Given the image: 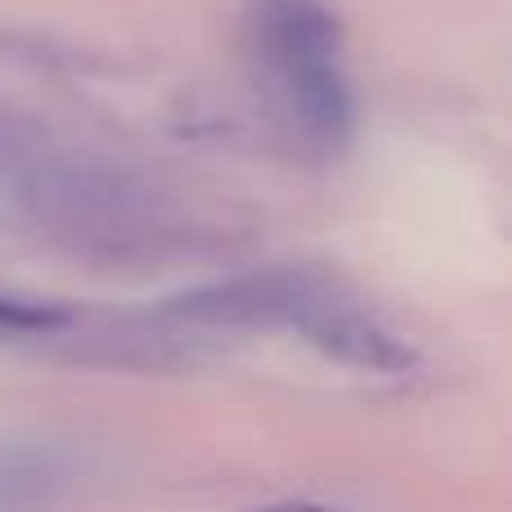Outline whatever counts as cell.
<instances>
[{"label":"cell","instance_id":"obj_1","mask_svg":"<svg viewBox=\"0 0 512 512\" xmlns=\"http://www.w3.org/2000/svg\"><path fill=\"white\" fill-rule=\"evenodd\" d=\"M0 194L59 248L131 256L171 239V207L122 162L0 117Z\"/></svg>","mask_w":512,"mask_h":512},{"label":"cell","instance_id":"obj_2","mask_svg":"<svg viewBox=\"0 0 512 512\" xmlns=\"http://www.w3.org/2000/svg\"><path fill=\"white\" fill-rule=\"evenodd\" d=\"M243 68L270 122L310 158H337L355 135V86L342 23L324 0H248Z\"/></svg>","mask_w":512,"mask_h":512},{"label":"cell","instance_id":"obj_3","mask_svg":"<svg viewBox=\"0 0 512 512\" xmlns=\"http://www.w3.org/2000/svg\"><path fill=\"white\" fill-rule=\"evenodd\" d=\"M315 351H324L328 360L351 364L364 373H409L418 364V351L373 310H364L360 301L342 297L328 283H310V292L301 297L292 324Z\"/></svg>","mask_w":512,"mask_h":512},{"label":"cell","instance_id":"obj_4","mask_svg":"<svg viewBox=\"0 0 512 512\" xmlns=\"http://www.w3.org/2000/svg\"><path fill=\"white\" fill-rule=\"evenodd\" d=\"M68 324L63 306H45V301H27V297H9L0 292V328L5 333H50V328Z\"/></svg>","mask_w":512,"mask_h":512},{"label":"cell","instance_id":"obj_5","mask_svg":"<svg viewBox=\"0 0 512 512\" xmlns=\"http://www.w3.org/2000/svg\"><path fill=\"white\" fill-rule=\"evenodd\" d=\"M252 512H346V508H324V504H270V508H252Z\"/></svg>","mask_w":512,"mask_h":512}]
</instances>
